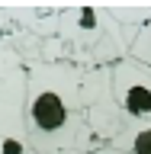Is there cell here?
Instances as JSON below:
<instances>
[{"label": "cell", "instance_id": "cell-1", "mask_svg": "<svg viewBox=\"0 0 151 154\" xmlns=\"http://www.w3.org/2000/svg\"><path fill=\"white\" fill-rule=\"evenodd\" d=\"M84 67L71 61H32L26 128L36 154L93 151L84 103Z\"/></svg>", "mask_w": 151, "mask_h": 154}, {"label": "cell", "instance_id": "cell-2", "mask_svg": "<svg viewBox=\"0 0 151 154\" xmlns=\"http://www.w3.org/2000/svg\"><path fill=\"white\" fill-rule=\"evenodd\" d=\"M52 45H58L55 61H71L77 67L90 64V71H96L122 61L132 42L125 35L122 19H116L113 7L68 3V7H55Z\"/></svg>", "mask_w": 151, "mask_h": 154}, {"label": "cell", "instance_id": "cell-3", "mask_svg": "<svg viewBox=\"0 0 151 154\" xmlns=\"http://www.w3.org/2000/svg\"><path fill=\"white\" fill-rule=\"evenodd\" d=\"M26 93L29 67L19 64V55L7 51L0 61V154H36L26 128Z\"/></svg>", "mask_w": 151, "mask_h": 154}, {"label": "cell", "instance_id": "cell-4", "mask_svg": "<svg viewBox=\"0 0 151 154\" xmlns=\"http://www.w3.org/2000/svg\"><path fill=\"white\" fill-rule=\"evenodd\" d=\"M113 100L119 103L129 122H151V67L138 58L125 55L109 67Z\"/></svg>", "mask_w": 151, "mask_h": 154}, {"label": "cell", "instance_id": "cell-5", "mask_svg": "<svg viewBox=\"0 0 151 154\" xmlns=\"http://www.w3.org/2000/svg\"><path fill=\"white\" fill-rule=\"evenodd\" d=\"M103 151H109V154H151V122H129Z\"/></svg>", "mask_w": 151, "mask_h": 154}, {"label": "cell", "instance_id": "cell-6", "mask_svg": "<svg viewBox=\"0 0 151 154\" xmlns=\"http://www.w3.org/2000/svg\"><path fill=\"white\" fill-rule=\"evenodd\" d=\"M129 55L138 58L142 64L151 67V19L145 23V26H138V32H135V38H132V48H129Z\"/></svg>", "mask_w": 151, "mask_h": 154}, {"label": "cell", "instance_id": "cell-7", "mask_svg": "<svg viewBox=\"0 0 151 154\" xmlns=\"http://www.w3.org/2000/svg\"><path fill=\"white\" fill-rule=\"evenodd\" d=\"M61 154H103V151H61Z\"/></svg>", "mask_w": 151, "mask_h": 154}, {"label": "cell", "instance_id": "cell-8", "mask_svg": "<svg viewBox=\"0 0 151 154\" xmlns=\"http://www.w3.org/2000/svg\"><path fill=\"white\" fill-rule=\"evenodd\" d=\"M103 154H109V151H103Z\"/></svg>", "mask_w": 151, "mask_h": 154}]
</instances>
